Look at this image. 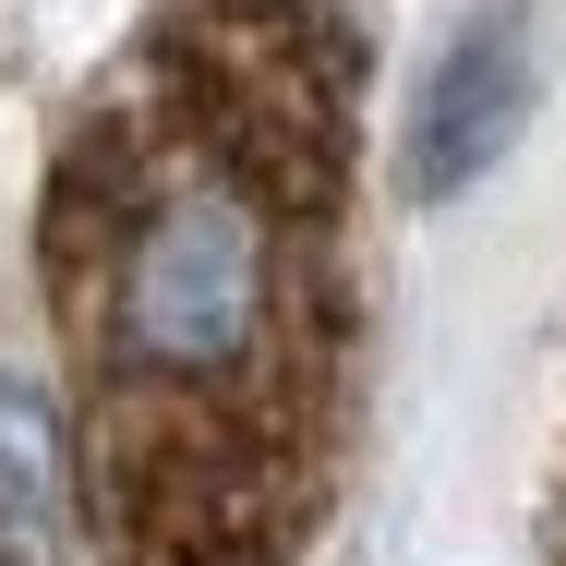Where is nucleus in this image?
<instances>
[{
    "label": "nucleus",
    "instance_id": "obj_2",
    "mask_svg": "<svg viewBox=\"0 0 566 566\" xmlns=\"http://www.w3.org/2000/svg\"><path fill=\"white\" fill-rule=\"evenodd\" d=\"M531 120V12H470L410 85V206H458Z\"/></svg>",
    "mask_w": 566,
    "mask_h": 566
},
{
    "label": "nucleus",
    "instance_id": "obj_1",
    "mask_svg": "<svg viewBox=\"0 0 566 566\" xmlns=\"http://www.w3.org/2000/svg\"><path fill=\"white\" fill-rule=\"evenodd\" d=\"M73 506L109 566H302L361 422V36L169 0L36 206Z\"/></svg>",
    "mask_w": 566,
    "mask_h": 566
},
{
    "label": "nucleus",
    "instance_id": "obj_3",
    "mask_svg": "<svg viewBox=\"0 0 566 566\" xmlns=\"http://www.w3.org/2000/svg\"><path fill=\"white\" fill-rule=\"evenodd\" d=\"M61 494H73V422H49V398L0 374V531L24 566L61 531Z\"/></svg>",
    "mask_w": 566,
    "mask_h": 566
},
{
    "label": "nucleus",
    "instance_id": "obj_5",
    "mask_svg": "<svg viewBox=\"0 0 566 566\" xmlns=\"http://www.w3.org/2000/svg\"><path fill=\"white\" fill-rule=\"evenodd\" d=\"M0 566H12V531H0Z\"/></svg>",
    "mask_w": 566,
    "mask_h": 566
},
{
    "label": "nucleus",
    "instance_id": "obj_4",
    "mask_svg": "<svg viewBox=\"0 0 566 566\" xmlns=\"http://www.w3.org/2000/svg\"><path fill=\"white\" fill-rule=\"evenodd\" d=\"M543 543H555V566H566V482H555V518H543Z\"/></svg>",
    "mask_w": 566,
    "mask_h": 566
}]
</instances>
